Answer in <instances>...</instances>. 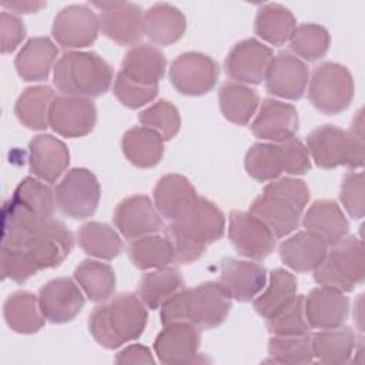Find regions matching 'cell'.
I'll list each match as a JSON object with an SVG mask.
<instances>
[{
    "mask_svg": "<svg viewBox=\"0 0 365 365\" xmlns=\"http://www.w3.org/2000/svg\"><path fill=\"white\" fill-rule=\"evenodd\" d=\"M265 281L267 269L258 262L235 258H224L221 262L220 284L231 298L240 302L254 299L265 287Z\"/></svg>",
    "mask_w": 365,
    "mask_h": 365,
    "instance_id": "obj_24",
    "label": "cell"
},
{
    "mask_svg": "<svg viewBox=\"0 0 365 365\" xmlns=\"http://www.w3.org/2000/svg\"><path fill=\"white\" fill-rule=\"evenodd\" d=\"M125 158L135 167L151 168L157 165L164 154V138L151 128L133 127L121 138Z\"/></svg>",
    "mask_w": 365,
    "mask_h": 365,
    "instance_id": "obj_32",
    "label": "cell"
},
{
    "mask_svg": "<svg viewBox=\"0 0 365 365\" xmlns=\"http://www.w3.org/2000/svg\"><path fill=\"white\" fill-rule=\"evenodd\" d=\"M11 198L30 210L40 221L51 220L57 205L51 187L33 177H26L21 180Z\"/></svg>",
    "mask_w": 365,
    "mask_h": 365,
    "instance_id": "obj_44",
    "label": "cell"
},
{
    "mask_svg": "<svg viewBox=\"0 0 365 365\" xmlns=\"http://www.w3.org/2000/svg\"><path fill=\"white\" fill-rule=\"evenodd\" d=\"M309 71L304 61L288 51L274 56L265 76V87L269 94L287 100H299L308 84Z\"/></svg>",
    "mask_w": 365,
    "mask_h": 365,
    "instance_id": "obj_19",
    "label": "cell"
},
{
    "mask_svg": "<svg viewBox=\"0 0 365 365\" xmlns=\"http://www.w3.org/2000/svg\"><path fill=\"white\" fill-rule=\"evenodd\" d=\"M302 225L319 235L328 245H334L348 234V220L341 207L332 200H317L307 210Z\"/></svg>",
    "mask_w": 365,
    "mask_h": 365,
    "instance_id": "obj_29",
    "label": "cell"
},
{
    "mask_svg": "<svg viewBox=\"0 0 365 365\" xmlns=\"http://www.w3.org/2000/svg\"><path fill=\"white\" fill-rule=\"evenodd\" d=\"M272 58L274 54L268 46L255 38H245L231 48L224 67L235 83L259 84L265 80Z\"/></svg>",
    "mask_w": 365,
    "mask_h": 365,
    "instance_id": "obj_17",
    "label": "cell"
},
{
    "mask_svg": "<svg viewBox=\"0 0 365 365\" xmlns=\"http://www.w3.org/2000/svg\"><path fill=\"white\" fill-rule=\"evenodd\" d=\"M308 200L309 190L302 180L275 178L252 201L250 212L259 218L275 238H282L298 228Z\"/></svg>",
    "mask_w": 365,
    "mask_h": 365,
    "instance_id": "obj_3",
    "label": "cell"
},
{
    "mask_svg": "<svg viewBox=\"0 0 365 365\" xmlns=\"http://www.w3.org/2000/svg\"><path fill=\"white\" fill-rule=\"evenodd\" d=\"M74 279L93 302L107 301L115 291V274L106 262L84 259L76 268Z\"/></svg>",
    "mask_w": 365,
    "mask_h": 365,
    "instance_id": "obj_42",
    "label": "cell"
},
{
    "mask_svg": "<svg viewBox=\"0 0 365 365\" xmlns=\"http://www.w3.org/2000/svg\"><path fill=\"white\" fill-rule=\"evenodd\" d=\"M73 245L70 230L61 221L51 218L34 228L23 250L40 271L58 267L68 257Z\"/></svg>",
    "mask_w": 365,
    "mask_h": 365,
    "instance_id": "obj_11",
    "label": "cell"
},
{
    "mask_svg": "<svg viewBox=\"0 0 365 365\" xmlns=\"http://www.w3.org/2000/svg\"><path fill=\"white\" fill-rule=\"evenodd\" d=\"M40 309L51 324L70 322L84 307V295L73 279L56 278L38 291Z\"/></svg>",
    "mask_w": 365,
    "mask_h": 365,
    "instance_id": "obj_18",
    "label": "cell"
},
{
    "mask_svg": "<svg viewBox=\"0 0 365 365\" xmlns=\"http://www.w3.org/2000/svg\"><path fill=\"white\" fill-rule=\"evenodd\" d=\"M165 64V57L160 48L150 44H138L125 53L118 73L138 86L158 87Z\"/></svg>",
    "mask_w": 365,
    "mask_h": 365,
    "instance_id": "obj_26",
    "label": "cell"
},
{
    "mask_svg": "<svg viewBox=\"0 0 365 365\" xmlns=\"http://www.w3.org/2000/svg\"><path fill=\"white\" fill-rule=\"evenodd\" d=\"M228 237L240 255L264 259L275 248L277 238L255 215L245 211H231Z\"/></svg>",
    "mask_w": 365,
    "mask_h": 365,
    "instance_id": "obj_14",
    "label": "cell"
},
{
    "mask_svg": "<svg viewBox=\"0 0 365 365\" xmlns=\"http://www.w3.org/2000/svg\"><path fill=\"white\" fill-rule=\"evenodd\" d=\"M364 264L362 241L354 235L344 237L314 269V279L322 287L351 292L364 282Z\"/></svg>",
    "mask_w": 365,
    "mask_h": 365,
    "instance_id": "obj_8",
    "label": "cell"
},
{
    "mask_svg": "<svg viewBox=\"0 0 365 365\" xmlns=\"http://www.w3.org/2000/svg\"><path fill=\"white\" fill-rule=\"evenodd\" d=\"M138 120L143 127L151 128L158 133L164 138V141L174 138L180 131L181 125L177 107L167 100H160L141 111Z\"/></svg>",
    "mask_w": 365,
    "mask_h": 365,
    "instance_id": "obj_47",
    "label": "cell"
},
{
    "mask_svg": "<svg viewBox=\"0 0 365 365\" xmlns=\"http://www.w3.org/2000/svg\"><path fill=\"white\" fill-rule=\"evenodd\" d=\"M245 170L259 182L272 181L284 171L301 175L309 171L311 160L307 147L297 138L284 143H257L245 154Z\"/></svg>",
    "mask_w": 365,
    "mask_h": 365,
    "instance_id": "obj_7",
    "label": "cell"
},
{
    "mask_svg": "<svg viewBox=\"0 0 365 365\" xmlns=\"http://www.w3.org/2000/svg\"><path fill=\"white\" fill-rule=\"evenodd\" d=\"M341 202L346 212L361 220L365 214V182L362 173H346L341 184Z\"/></svg>",
    "mask_w": 365,
    "mask_h": 365,
    "instance_id": "obj_50",
    "label": "cell"
},
{
    "mask_svg": "<svg viewBox=\"0 0 365 365\" xmlns=\"http://www.w3.org/2000/svg\"><path fill=\"white\" fill-rule=\"evenodd\" d=\"M128 257L133 265L141 271L168 267L175 259L170 238L157 234L133 240L128 245Z\"/></svg>",
    "mask_w": 365,
    "mask_h": 365,
    "instance_id": "obj_38",
    "label": "cell"
},
{
    "mask_svg": "<svg viewBox=\"0 0 365 365\" xmlns=\"http://www.w3.org/2000/svg\"><path fill=\"white\" fill-rule=\"evenodd\" d=\"M295 27L294 14L277 3L262 6L255 17V34L272 46H282L289 41Z\"/></svg>",
    "mask_w": 365,
    "mask_h": 365,
    "instance_id": "obj_39",
    "label": "cell"
},
{
    "mask_svg": "<svg viewBox=\"0 0 365 365\" xmlns=\"http://www.w3.org/2000/svg\"><path fill=\"white\" fill-rule=\"evenodd\" d=\"M77 241L87 255L107 261L115 258L123 250V242L118 234L108 224L97 221H90L81 225L77 231Z\"/></svg>",
    "mask_w": 365,
    "mask_h": 365,
    "instance_id": "obj_43",
    "label": "cell"
},
{
    "mask_svg": "<svg viewBox=\"0 0 365 365\" xmlns=\"http://www.w3.org/2000/svg\"><path fill=\"white\" fill-rule=\"evenodd\" d=\"M40 221L30 210L13 198L1 210V247L23 248Z\"/></svg>",
    "mask_w": 365,
    "mask_h": 365,
    "instance_id": "obj_36",
    "label": "cell"
},
{
    "mask_svg": "<svg viewBox=\"0 0 365 365\" xmlns=\"http://www.w3.org/2000/svg\"><path fill=\"white\" fill-rule=\"evenodd\" d=\"M231 309V297L220 282L208 281L195 288H181L161 305L163 327L173 322H188L200 329L221 325Z\"/></svg>",
    "mask_w": 365,
    "mask_h": 365,
    "instance_id": "obj_2",
    "label": "cell"
},
{
    "mask_svg": "<svg viewBox=\"0 0 365 365\" xmlns=\"http://www.w3.org/2000/svg\"><path fill=\"white\" fill-rule=\"evenodd\" d=\"M297 295V279L287 269L277 268L269 274L265 291L254 299V309L264 318H271L285 308Z\"/></svg>",
    "mask_w": 365,
    "mask_h": 365,
    "instance_id": "obj_40",
    "label": "cell"
},
{
    "mask_svg": "<svg viewBox=\"0 0 365 365\" xmlns=\"http://www.w3.org/2000/svg\"><path fill=\"white\" fill-rule=\"evenodd\" d=\"M185 16L174 6L158 3L144 14V34L158 46L177 43L185 33Z\"/></svg>",
    "mask_w": 365,
    "mask_h": 365,
    "instance_id": "obj_31",
    "label": "cell"
},
{
    "mask_svg": "<svg viewBox=\"0 0 365 365\" xmlns=\"http://www.w3.org/2000/svg\"><path fill=\"white\" fill-rule=\"evenodd\" d=\"M328 244L311 231H298L279 245L282 262L295 272L314 271L325 258Z\"/></svg>",
    "mask_w": 365,
    "mask_h": 365,
    "instance_id": "obj_27",
    "label": "cell"
},
{
    "mask_svg": "<svg viewBox=\"0 0 365 365\" xmlns=\"http://www.w3.org/2000/svg\"><path fill=\"white\" fill-rule=\"evenodd\" d=\"M58 48L48 37L30 38L19 51L14 66L24 81L47 80Z\"/></svg>",
    "mask_w": 365,
    "mask_h": 365,
    "instance_id": "obj_30",
    "label": "cell"
},
{
    "mask_svg": "<svg viewBox=\"0 0 365 365\" xmlns=\"http://www.w3.org/2000/svg\"><path fill=\"white\" fill-rule=\"evenodd\" d=\"M299 127V118L295 107L274 98H265L259 113L251 124V131L261 140L271 143H284L295 137Z\"/></svg>",
    "mask_w": 365,
    "mask_h": 365,
    "instance_id": "obj_22",
    "label": "cell"
},
{
    "mask_svg": "<svg viewBox=\"0 0 365 365\" xmlns=\"http://www.w3.org/2000/svg\"><path fill=\"white\" fill-rule=\"evenodd\" d=\"M3 315L9 328L17 334H36L47 321L40 309L38 297L29 291L11 294L4 301Z\"/></svg>",
    "mask_w": 365,
    "mask_h": 365,
    "instance_id": "obj_33",
    "label": "cell"
},
{
    "mask_svg": "<svg viewBox=\"0 0 365 365\" xmlns=\"http://www.w3.org/2000/svg\"><path fill=\"white\" fill-rule=\"evenodd\" d=\"M218 101L221 113L228 121L237 125H245L254 115L259 97L258 93L248 86L227 81L218 91Z\"/></svg>",
    "mask_w": 365,
    "mask_h": 365,
    "instance_id": "obj_37",
    "label": "cell"
},
{
    "mask_svg": "<svg viewBox=\"0 0 365 365\" xmlns=\"http://www.w3.org/2000/svg\"><path fill=\"white\" fill-rule=\"evenodd\" d=\"M354 93V78L345 66L327 61L315 67L309 81L308 98L318 111L332 115L346 110Z\"/></svg>",
    "mask_w": 365,
    "mask_h": 365,
    "instance_id": "obj_9",
    "label": "cell"
},
{
    "mask_svg": "<svg viewBox=\"0 0 365 365\" xmlns=\"http://www.w3.org/2000/svg\"><path fill=\"white\" fill-rule=\"evenodd\" d=\"M304 298V295H295V298L285 308L267 319V328L272 335L309 334L311 327L305 318Z\"/></svg>",
    "mask_w": 365,
    "mask_h": 365,
    "instance_id": "obj_48",
    "label": "cell"
},
{
    "mask_svg": "<svg viewBox=\"0 0 365 365\" xmlns=\"http://www.w3.org/2000/svg\"><path fill=\"white\" fill-rule=\"evenodd\" d=\"M331 37L325 27L314 23H305L295 27L289 37V48L297 56L308 61L324 57L329 48Z\"/></svg>",
    "mask_w": 365,
    "mask_h": 365,
    "instance_id": "obj_46",
    "label": "cell"
},
{
    "mask_svg": "<svg viewBox=\"0 0 365 365\" xmlns=\"http://www.w3.org/2000/svg\"><path fill=\"white\" fill-rule=\"evenodd\" d=\"M113 221L127 240H137L163 230V221L157 208L143 194L124 198L115 207Z\"/></svg>",
    "mask_w": 365,
    "mask_h": 365,
    "instance_id": "obj_20",
    "label": "cell"
},
{
    "mask_svg": "<svg viewBox=\"0 0 365 365\" xmlns=\"http://www.w3.org/2000/svg\"><path fill=\"white\" fill-rule=\"evenodd\" d=\"M304 312L311 328L319 331L338 328L348 318L349 298L342 291L321 285L304 298Z\"/></svg>",
    "mask_w": 365,
    "mask_h": 365,
    "instance_id": "obj_21",
    "label": "cell"
},
{
    "mask_svg": "<svg viewBox=\"0 0 365 365\" xmlns=\"http://www.w3.org/2000/svg\"><path fill=\"white\" fill-rule=\"evenodd\" d=\"M218 64L202 53H184L170 67V81L184 96H204L210 93L218 78Z\"/></svg>",
    "mask_w": 365,
    "mask_h": 365,
    "instance_id": "obj_12",
    "label": "cell"
},
{
    "mask_svg": "<svg viewBox=\"0 0 365 365\" xmlns=\"http://www.w3.org/2000/svg\"><path fill=\"white\" fill-rule=\"evenodd\" d=\"M201 342V331L188 322H173L154 341V351L163 364H190Z\"/></svg>",
    "mask_w": 365,
    "mask_h": 365,
    "instance_id": "obj_23",
    "label": "cell"
},
{
    "mask_svg": "<svg viewBox=\"0 0 365 365\" xmlns=\"http://www.w3.org/2000/svg\"><path fill=\"white\" fill-rule=\"evenodd\" d=\"M100 30L98 17L84 4H71L61 9L54 17L51 34L63 48L91 46Z\"/></svg>",
    "mask_w": 365,
    "mask_h": 365,
    "instance_id": "obj_15",
    "label": "cell"
},
{
    "mask_svg": "<svg viewBox=\"0 0 365 365\" xmlns=\"http://www.w3.org/2000/svg\"><path fill=\"white\" fill-rule=\"evenodd\" d=\"M182 287L184 279L178 269L163 267L143 275L138 287V297L147 308L157 309Z\"/></svg>",
    "mask_w": 365,
    "mask_h": 365,
    "instance_id": "obj_41",
    "label": "cell"
},
{
    "mask_svg": "<svg viewBox=\"0 0 365 365\" xmlns=\"http://www.w3.org/2000/svg\"><path fill=\"white\" fill-rule=\"evenodd\" d=\"M97 121L96 104L86 97L56 96L50 107V127L63 137L77 138L93 131Z\"/></svg>",
    "mask_w": 365,
    "mask_h": 365,
    "instance_id": "obj_16",
    "label": "cell"
},
{
    "mask_svg": "<svg viewBox=\"0 0 365 365\" xmlns=\"http://www.w3.org/2000/svg\"><path fill=\"white\" fill-rule=\"evenodd\" d=\"M29 150L30 171L48 184L56 182L70 164L67 145L50 134L36 135L30 141Z\"/></svg>",
    "mask_w": 365,
    "mask_h": 365,
    "instance_id": "obj_25",
    "label": "cell"
},
{
    "mask_svg": "<svg viewBox=\"0 0 365 365\" xmlns=\"http://www.w3.org/2000/svg\"><path fill=\"white\" fill-rule=\"evenodd\" d=\"M147 307L137 295L127 292L98 305L88 318V329L96 342L115 349L141 336L147 324Z\"/></svg>",
    "mask_w": 365,
    "mask_h": 365,
    "instance_id": "obj_4",
    "label": "cell"
},
{
    "mask_svg": "<svg viewBox=\"0 0 365 365\" xmlns=\"http://www.w3.org/2000/svg\"><path fill=\"white\" fill-rule=\"evenodd\" d=\"M3 7L14 10L19 14H30L38 11L41 7L46 6L44 1H11V3H1Z\"/></svg>",
    "mask_w": 365,
    "mask_h": 365,
    "instance_id": "obj_54",
    "label": "cell"
},
{
    "mask_svg": "<svg viewBox=\"0 0 365 365\" xmlns=\"http://www.w3.org/2000/svg\"><path fill=\"white\" fill-rule=\"evenodd\" d=\"M54 97L48 86L27 87L16 101L14 114L24 127L46 130L50 127V107Z\"/></svg>",
    "mask_w": 365,
    "mask_h": 365,
    "instance_id": "obj_35",
    "label": "cell"
},
{
    "mask_svg": "<svg viewBox=\"0 0 365 365\" xmlns=\"http://www.w3.org/2000/svg\"><path fill=\"white\" fill-rule=\"evenodd\" d=\"M58 210L70 218L91 217L100 201V184L86 168H71L54 190Z\"/></svg>",
    "mask_w": 365,
    "mask_h": 365,
    "instance_id": "obj_10",
    "label": "cell"
},
{
    "mask_svg": "<svg viewBox=\"0 0 365 365\" xmlns=\"http://www.w3.org/2000/svg\"><path fill=\"white\" fill-rule=\"evenodd\" d=\"M117 364H153L154 358L151 355V351L140 344H134L130 346H125L121 352L115 356Z\"/></svg>",
    "mask_w": 365,
    "mask_h": 365,
    "instance_id": "obj_53",
    "label": "cell"
},
{
    "mask_svg": "<svg viewBox=\"0 0 365 365\" xmlns=\"http://www.w3.org/2000/svg\"><path fill=\"white\" fill-rule=\"evenodd\" d=\"M101 10L98 23L101 33L120 46H135L144 34L143 9L130 1L93 3Z\"/></svg>",
    "mask_w": 365,
    "mask_h": 365,
    "instance_id": "obj_13",
    "label": "cell"
},
{
    "mask_svg": "<svg viewBox=\"0 0 365 365\" xmlns=\"http://www.w3.org/2000/svg\"><path fill=\"white\" fill-rule=\"evenodd\" d=\"M113 68L93 51H67L54 66V86L61 94L100 97L113 81Z\"/></svg>",
    "mask_w": 365,
    "mask_h": 365,
    "instance_id": "obj_5",
    "label": "cell"
},
{
    "mask_svg": "<svg viewBox=\"0 0 365 365\" xmlns=\"http://www.w3.org/2000/svg\"><path fill=\"white\" fill-rule=\"evenodd\" d=\"M362 111H358L351 130L325 124L312 130L307 137V150L314 163L321 168L364 165V127Z\"/></svg>",
    "mask_w": 365,
    "mask_h": 365,
    "instance_id": "obj_6",
    "label": "cell"
},
{
    "mask_svg": "<svg viewBox=\"0 0 365 365\" xmlns=\"http://www.w3.org/2000/svg\"><path fill=\"white\" fill-rule=\"evenodd\" d=\"M271 362L275 364H309L314 361L311 335H272L268 344Z\"/></svg>",
    "mask_w": 365,
    "mask_h": 365,
    "instance_id": "obj_45",
    "label": "cell"
},
{
    "mask_svg": "<svg viewBox=\"0 0 365 365\" xmlns=\"http://www.w3.org/2000/svg\"><path fill=\"white\" fill-rule=\"evenodd\" d=\"M157 91H158V87L138 86L127 80L121 73H117L114 87H113V93L117 97V100L123 106L133 110L153 101L157 96Z\"/></svg>",
    "mask_w": 365,
    "mask_h": 365,
    "instance_id": "obj_51",
    "label": "cell"
},
{
    "mask_svg": "<svg viewBox=\"0 0 365 365\" xmlns=\"http://www.w3.org/2000/svg\"><path fill=\"white\" fill-rule=\"evenodd\" d=\"M314 358L322 364H345L356 348V335L349 327L322 329L311 336Z\"/></svg>",
    "mask_w": 365,
    "mask_h": 365,
    "instance_id": "obj_34",
    "label": "cell"
},
{
    "mask_svg": "<svg viewBox=\"0 0 365 365\" xmlns=\"http://www.w3.org/2000/svg\"><path fill=\"white\" fill-rule=\"evenodd\" d=\"M26 37V27L23 21L10 14L3 11L0 14V50L3 54L14 51L23 38Z\"/></svg>",
    "mask_w": 365,
    "mask_h": 365,
    "instance_id": "obj_52",
    "label": "cell"
},
{
    "mask_svg": "<svg viewBox=\"0 0 365 365\" xmlns=\"http://www.w3.org/2000/svg\"><path fill=\"white\" fill-rule=\"evenodd\" d=\"M154 202L165 220L178 218L198 197L192 184L180 174H167L154 187Z\"/></svg>",
    "mask_w": 365,
    "mask_h": 365,
    "instance_id": "obj_28",
    "label": "cell"
},
{
    "mask_svg": "<svg viewBox=\"0 0 365 365\" xmlns=\"http://www.w3.org/2000/svg\"><path fill=\"white\" fill-rule=\"evenodd\" d=\"M224 230L222 211L210 200L197 197L178 218L165 227V235L174 247V262H194L210 244L222 238Z\"/></svg>",
    "mask_w": 365,
    "mask_h": 365,
    "instance_id": "obj_1",
    "label": "cell"
},
{
    "mask_svg": "<svg viewBox=\"0 0 365 365\" xmlns=\"http://www.w3.org/2000/svg\"><path fill=\"white\" fill-rule=\"evenodd\" d=\"M0 251L3 278H10L17 284H23L38 272L37 267L23 248L0 247Z\"/></svg>",
    "mask_w": 365,
    "mask_h": 365,
    "instance_id": "obj_49",
    "label": "cell"
}]
</instances>
